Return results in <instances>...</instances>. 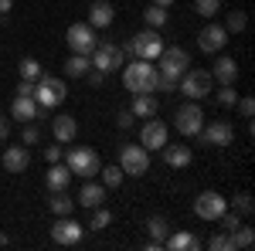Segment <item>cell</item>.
Listing matches in <instances>:
<instances>
[{"label":"cell","instance_id":"obj_9","mask_svg":"<svg viewBox=\"0 0 255 251\" xmlns=\"http://www.w3.org/2000/svg\"><path fill=\"white\" fill-rule=\"evenodd\" d=\"M65 41H68V48H72V55H92L96 51V27L92 24H72L68 27V34H65Z\"/></svg>","mask_w":255,"mask_h":251},{"label":"cell","instance_id":"obj_37","mask_svg":"<svg viewBox=\"0 0 255 251\" xmlns=\"http://www.w3.org/2000/svg\"><path fill=\"white\" fill-rule=\"evenodd\" d=\"M238 102V92H235V85H221L218 88V105H225V109H232Z\"/></svg>","mask_w":255,"mask_h":251},{"label":"cell","instance_id":"obj_42","mask_svg":"<svg viewBox=\"0 0 255 251\" xmlns=\"http://www.w3.org/2000/svg\"><path fill=\"white\" fill-rule=\"evenodd\" d=\"M85 82H89V85H102V82H106V75H102V72H99V68H89V72H85Z\"/></svg>","mask_w":255,"mask_h":251},{"label":"cell","instance_id":"obj_48","mask_svg":"<svg viewBox=\"0 0 255 251\" xmlns=\"http://www.w3.org/2000/svg\"><path fill=\"white\" fill-rule=\"evenodd\" d=\"M150 3H157V7H170L174 0H150Z\"/></svg>","mask_w":255,"mask_h":251},{"label":"cell","instance_id":"obj_31","mask_svg":"<svg viewBox=\"0 0 255 251\" xmlns=\"http://www.w3.org/2000/svg\"><path fill=\"white\" fill-rule=\"evenodd\" d=\"M252 245H255V231H252V228H242V224H238L235 231H232V251H235V248L249 251Z\"/></svg>","mask_w":255,"mask_h":251},{"label":"cell","instance_id":"obj_22","mask_svg":"<svg viewBox=\"0 0 255 251\" xmlns=\"http://www.w3.org/2000/svg\"><path fill=\"white\" fill-rule=\"evenodd\" d=\"M211 78H215L218 85H235V78H238V65H235V58L221 55V58L215 61V68H211Z\"/></svg>","mask_w":255,"mask_h":251},{"label":"cell","instance_id":"obj_4","mask_svg":"<svg viewBox=\"0 0 255 251\" xmlns=\"http://www.w3.org/2000/svg\"><path fill=\"white\" fill-rule=\"evenodd\" d=\"M65 160V167L72 170V176H82V180H92V176L99 173V153L92 150V146H79V150H72V153L61 156Z\"/></svg>","mask_w":255,"mask_h":251},{"label":"cell","instance_id":"obj_33","mask_svg":"<svg viewBox=\"0 0 255 251\" xmlns=\"http://www.w3.org/2000/svg\"><path fill=\"white\" fill-rule=\"evenodd\" d=\"M113 224V214L106 211L102 204L99 207H92V217H89V231H102V228H109Z\"/></svg>","mask_w":255,"mask_h":251},{"label":"cell","instance_id":"obj_15","mask_svg":"<svg viewBox=\"0 0 255 251\" xmlns=\"http://www.w3.org/2000/svg\"><path fill=\"white\" fill-rule=\"evenodd\" d=\"M225 44H228V31H225L221 24H208V27L197 34V48H201L204 55H218Z\"/></svg>","mask_w":255,"mask_h":251},{"label":"cell","instance_id":"obj_19","mask_svg":"<svg viewBox=\"0 0 255 251\" xmlns=\"http://www.w3.org/2000/svg\"><path fill=\"white\" fill-rule=\"evenodd\" d=\"M163 160H167V167H174V170H184V167H191V160H194V150L191 146H184V143H177V146H163Z\"/></svg>","mask_w":255,"mask_h":251},{"label":"cell","instance_id":"obj_29","mask_svg":"<svg viewBox=\"0 0 255 251\" xmlns=\"http://www.w3.org/2000/svg\"><path fill=\"white\" fill-rule=\"evenodd\" d=\"M99 176H102V187H106V190H113V187H119V183H123V167H119V163H109V167H99Z\"/></svg>","mask_w":255,"mask_h":251},{"label":"cell","instance_id":"obj_32","mask_svg":"<svg viewBox=\"0 0 255 251\" xmlns=\"http://www.w3.org/2000/svg\"><path fill=\"white\" fill-rule=\"evenodd\" d=\"M17 72H20V78H27V82H38V78L44 75L38 58H20V61H17Z\"/></svg>","mask_w":255,"mask_h":251},{"label":"cell","instance_id":"obj_26","mask_svg":"<svg viewBox=\"0 0 255 251\" xmlns=\"http://www.w3.org/2000/svg\"><path fill=\"white\" fill-rule=\"evenodd\" d=\"M157 98H153V92H139V95H133V116H139V119H150V116H157Z\"/></svg>","mask_w":255,"mask_h":251},{"label":"cell","instance_id":"obj_11","mask_svg":"<svg viewBox=\"0 0 255 251\" xmlns=\"http://www.w3.org/2000/svg\"><path fill=\"white\" fill-rule=\"evenodd\" d=\"M228 211V200L221 197L218 190H204V193H197V200H194V214L201 217V221H218L221 214Z\"/></svg>","mask_w":255,"mask_h":251},{"label":"cell","instance_id":"obj_7","mask_svg":"<svg viewBox=\"0 0 255 251\" xmlns=\"http://www.w3.org/2000/svg\"><path fill=\"white\" fill-rule=\"evenodd\" d=\"M177 85H180V92L191 98V102H197V98H204L215 88V78H211V72H204V68H187Z\"/></svg>","mask_w":255,"mask_h":251},{"label":"cell","instance_id":"obj_24","mask_svg":"<svg viewBox=\"0 0 255 251\" xmlns=\"http://www.w3.org/2000/svg\"><path fill=\"white\" fill-rule=\"evenodd\" d=\"M102 200H106V187H102V183H96V180H85L75 204H82V207H89V211H92V207H99V204H102Z\"/></svg>","mask_w":255,"mask_h":251},{"label":"cell","instance_id":"obj_5","mask_svg":"<svg viewBox=\"0 0 255 251\" xmlns=\"http://www.w3.org/2000/svg\"><path fill=\"white\" fill-rule=\"evenodd\" d=\"M191 68V55L184 51V48H167L163 44V51H160L157 58V72L163 78H174V82H180V75Z\"/></svg>","mask_w":255,"mask_h":251},{"label":"cell","instance_id":"obj_38","mask_svg":"<svg viewBox=\"0 0 255 251\" xmlns=\"http://www.w3.org/2000/svg\"><path fill=\"white\" fill-rule=\"evenodd\" d=\"M232 207H235V214H245V217H249V214L255 211V204H252V193H238L235 200H232Z\"/></svg>","mask_w":255,"mask_h":251},{"label":"cell","instance_id":"obj_39","mask_svg":"<svg viewBox=\"0 0 255 251\" xmlns=\"http://www.w3.org/2000/svg\"><path fill=\"white\" fill-rule=\"evenodd\" d=\"M218 224H221V231H228V234H232V231L238 228V224H242V221H238V214H228V211H225L221 217H218Z\"/></svg>","mask_w":255,"mask_h":251},{"label":"cell","instance_id":"obj_2","mask_svg":"<svg viewBox=\"0 0 255 251\" xmlns=\"http://www.w3.org/2000/svg\"><path fill=\"white\" fill-rule=\"evenodd\" d=\"M160 51H163V38H160V31H153V27H143L123 48V55H133V58H143V61H157Z\"/></svg>","mask_w":255,"mask_h":251},{"label":"cell","instance_id":"obj_25","mask_svg":"<svg viewBox=\"0 0 255 251\" xmlns=\"http://www.w3.org/2000/svg\"><path fill=\"white\" fill-rule=\"evenodd\" d=\"M51 133H55V139H58V143H72V139L79 136V122H75L72 116H55Z\"/></svg>","mask_w":255,"mask_h":251},{"label":"cell","instance_id":"obj_44","mask_svg":"<svg viewBox=\"0 0 255 251\" xmlns=\"http://www.w3.org/2000/svg\"><path fill=\"white\" fill-rule=\"evenodd\" d=\"M17 95H34V82L20 78V82H17Z\"/></svg>","mask_w":255,"mask_h":251},{"label":"cell","instance_id":"obj_43","mask_svg":"<svg viewBox=\"0 0 255 251\" xmlns=\"http://www.w3.org/2000/svg\"><path fill=\"white\" fill-rule=\"evenodd\" d=\"M61 156H65V150H61V146H48V150H44V160H48V163H58Z\"/></svg>","mask_w":255,"mask_h":251},{"label":"cell","instance_id":"obj_21","mask_svg":"<svg viewBox=\"0 0 255 251\" xmlns=\"http://www.w3.org/2000/svg\"><path fill=\"white\" fill-rule=\"evenodd\" d=\"M163 248H170V251H197V248H204V241H201L197 234H191V231H177V234H167Z\"/></svg>","mask_w":255,"mask_h":251},{"label":"cell","instance_id":"obj_20","mask_svg":"<svg viewBox=\"0 0 255 251\" xmlns=\"http://www.w3.org/2000/svg\"><path fill=\"white\" fill-rule=\"evenodd\" d=\"M68 183H72V170H68L61 160H58V163H51V167H48V173H44V187L55 193V190H65Z\"/></svg>","mask_w":255,"mask_h":251},{"label":"cell","instance_id":"obj_46","mask_svg":"<svg viewBox=\"0 0 255 251\" xmlns=\"http://www.w3.org/2000/svg\"><path fill=\"white\" fill-rule=\"evenodd\" d=\"M7 136H10V119H7V116H0V143H3Z\"/></svg>","mask_w":255,"mask_h":251},{"label":"cell","instance_id":"obj_41","mask_svg":"<svg viewBox=\"0 0 255 251\" xmlns=\"http://www.w3.org/2000/svg\"><path fill=\"white\" fill-rule=\"evenodd\" d=\"M235 105H238V116H242V119H252L255 116V102H252V98H238Z\"/></svg>","mask_w":255,"mask_h":251},{"label":"cell","instance_id":"obj_35","mask_svg":"<svg viewBox=\"0 0 255 251\" xmlns=\"http://www.w3.org/2000/svg\"><path fill=\"white\" fill-rule=\"evenodd\" d=\"M194 10L197 14H201V17H215L218 10H221V0H194Z\"/></svg>","mask_w":255,"mask_h":251},{"label":"cell","instance_id":"obj_13","mask_svg":"<svg viewBox=\"0 0 255 251\" xmlns=\"http://www.w3.org/2000/svg\"><path fill=\"white\" fill-rule=\"evenodd\" d=\"M82 234H85V228H82L72 214H61L58 221L51 224V241L55 245H79Z\"/></svg>","mask_w":255,"mask_h":251},{"label":"cell","instance_id":"obj_40","mask_svg":"<svg viewBox=\"0 0 255 251\" xmlns=\"http://www.w3.org/2000/svg\"><path fill=\"white\" fill-rule=\"evenodd\" d=\"M38 139H41V129L34 122H27V126H24V146H34Z\"/></svg>","mask_w":255,"mask_h":251},{"label":"cell","instance_id":"obj_3","mask_svg":"<svg viewBox=\"0 0 255 251\" xmlns=\"http://www.w3.org/2000/svg\"><path fill=\"white\" fill-rule=\"evenodd\" d=\"M68 98V85H65V78H55V75H41L34 82V102H38L41 109H55Z\"/></svg>","mask_w":255,"mask_h":251},{"label":"cell","instance_id":"obj_45","mask_svg":"<svg viewBox=\"0 0 255 251\" xmlns=\"http://www.w3.org/2000/svg\"><path fill=\"white\" fill-rule=\"evenodd\" d=\"M119 129H129V126H133V112H119Z\"/></svg>","mask_w":255,"mask_h":251},{"label":"cell","instance_id":"obj_34","mask_svg":"<svg viewBox=\"0 0 255 251\" xmlns=\"http://www.w3.org/2000/svg\"><path fill=\"white\" fill-rule=\"evenodd\" d=\"M245 24H249L245 10H232V14L225 17V24H221V27H225L228 34H238V31H245Z\"/></svg>","mask_w":255,"mask_h":251},{"label":"cell","instance_id":"obj_17","mask_svg":"<svg viewBox=\"0 0 255 251\" xmlns=\"http://www.w3.org/2000/svg\"><path fill=\"white\" fill-rule=\"evenodd\" d=\"M38 112H41V105L34 102V95H17L14 105H10V119H17V122H34Z\"/></svg>","mask_w":255,"mask_h":251},{"label":"cell","instance_id":"obj_12","mask_svg":"<svg viewBox=\"0 0 255 251\" xmlns=\"http://www.w3.org/2000/svg\"><path fill=\"white\" fill-rule=\"evenodd\" d=\"M201 143L204 146H232V139H235V129H232V122L228 119H215V122H208V126H201Z\"/></svg>","mask_w":255,"mask_h":251},{"label":"cell","instance_id":"obj_16","mask_svg":"<svg viewBox=\"0 0 255 251\" xmlns=\"http://www.w3.org/2000/svg\"><path fill=\"white\" fill-rule=\"evenodd\" d=\"M146 231H150V251H160L163 248V241H167V234H170V221L163 217V214H153L150 221H146Z\"/></svg>","mask_w":255,"mask_h":251},{"label":"cell","instance_id":"obj_18","mask_svg":"<svg viewBox=\"0 0 255 251\" xmlns=\"http://www.w3.org/2000/svg\"><path fill=\"white\" fill-rule=\"evenodd\" d=\"M27 163H31L27 146H7V150H3V170H7V173H24Z\"/></svg>","mask_w":255,"mask_h":251},{"label":"cell","instance_id":"obj_28","mask_svg":"<svg viewBox=\"0 0 255 251\" xmlns=\"http://www.w3.org/2000/svg\"><path fill=\"white\" fill-rule=\"evenodd\" d=\"M143 20H146V27H153V31H160L167 20H170V14H167V7H157V3H150L146 10H143Z\"/></svg>","mask_w":255,"mask_h":251},{"label":"cell","instance_id":"obj_36","mask_svg":"<svg viewBox=\"0 0 255 251\" xmlns=\"http://www.w3.org/2000/svg\"><path fill=\"white\" fill-rule=\"evenodd\" d=\"M208 248H211V251H232V234H228V231L211 234V238H208Z\"/></svg>","mask_w":255,"mask_h":251},{"label":"cell","instance_id":"obj_47","mask_svg":"<svg viewBox=\"0 0 255 251\" xmlns=\"http://www.w3.org/2000/svg\"><path fill=\"white\" fill-rule=\"evenodd\" d=\"M10 10H14V0H0V17L10 14Z\"/></svg>","mask_w":255,"mask_h":251},{"label":"cell","instance_id":"obj_1","mask_svg":"<svg viewBox=\"0 0 255 251\" xmlns=\"http://www.w3.org/2000/svg\"><path fill=\"white\" fill-rule=\"evenodd\" d=\"M119 72H123V82H126V88L133 95H139V92H157V65L153 61L133 58L129 65H123Z\"/></svg>","mask_w":255,"mask_h":251},{"label":"cell","instance_id":"obj_10","mask_svg":"<svg viewBox=\"0 0 255 251\" xmlns=\"http://www.w3.org/2000/svg\"><path fill=\"white\" fill-rule=\"evenodd\" d=\"M201 126H204V112H201L197 102H187V105H180L174 112V129L180 136H197Z\"/></svg>","mask_w":255,"mask_h":251},{"label":"cell","instance_id":"obj_6","mask_svg":"<svg viewBox=\"0 0 255 251\" xmlns=\"http://www.w3.org/2000/svg\"><path fill=\"white\" fill-rule=\"evenodd\" d=\"M92 68H99L102 75H113V72H119L123 65H126V55H123V48L119 44H113V41H102V44H96V51H92Z\"/></svg>","mask_w":255,"mask_h":251},{"label":"cell","instance_id":"obj_30","mask_svg":"<svg viewBox=\"0 0 255 251\" xmlns=\"http://www.w3.org/2000/svg\"><path fill=\"white\" fill-rule=\"evenodd\" d=\"M48 207H51V214H58V217H61V214H72L75 200H72L65 190H55V193H51V200H48Z\"/></svg>","mask_w":255,"mask_h":251},{"label":"cell","instance_id":"obj_27","mask_svg":"<svg viewBox=\"0 0 255 251\" xmlns=\"http://www.w3.org/2000/svg\"><path fill=\"white\" fill-rule=\"evenodd\" d=\"M89 68H92L89 55H68V61H65V75L68 78H82Z\"/></svg>","mask_w":255,"mask_h":251},{"label":"cell","instance_id":"obj_23","mask_svg":"<svg viewBox=\"0 0 255 251\" xmlns=\"http://www.w3.org/2000/svg\"><path fill=\"white\" fill-rule=\"evenodd\" d=\"M113 17H116V7H113L109 0H96V3L89 7V24H92L96 31H99V27H109Z\"/></svg>","mask_w":255,"mask_h":251},{"label":"cell","instance_id":"obj_14","mask_svg":"<svg viewBox=\"0 0 255 251\" xmlns=\"http://www.w3.org/2000/svg\"><path fill=\"white\" fill-rule=\"evenodd\" d=\"M139 146L143 150H163L167 146V122H160L157 116H150L139 129Z\"/></svg>","mask_w":255,"mask_h":251},{"label":"cell","instance_id":"obj_8","mask_svg":"<svg viewBox=\"0 0 255 251\" xmlns=\"http://www.w3.org/2000/svg\"><path fill=\"white\" fill-rule=\"evenodd\" d=\"M119 167H123V173L126 176H143L150 170V150H143V146H119Z\"/></svg>","mask_w":255,"mask_h":251}]
</instances>
